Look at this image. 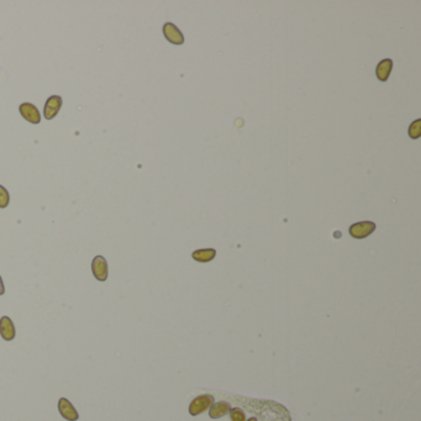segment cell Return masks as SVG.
Instances as JSON below:
<instances>
[{"label": "cell", "instance_id": "1", "mask_svg": "<svg viewBox=\"0 0 421 421\" xmlns=\"http://www.w3.org/2000/svg\"><path fill=\"white\" fill-rule=\"evenodd\" d=\"M247 407L248 410L255 411L262 421H291L289 411L272 400H251Z\"/></svg>", "mask_w": 421, "mask_h": 421}, {"label": "cell", "instance_id": "2", "mask_svg": "<svg viewBox=\"0 0 421 421\" xmlns=\"http://www.w3.org/2000/svg\"><path fill=\"white\" fill-rule=\"evenodd\" d=\"M375 230V224L372 221H359L350 226V235L353 239L362 240L372 235Z\"/></svg>", "mask_w": 421, "mask_h": 421}, {"label": "cell", "instance_id": "3", "mask_svg": "<svg viewBox=\"0 0 421 421\" xmlns=\"http://www.w3.org/2000/svg\"><path fill=\"white\" fill-rule=\"evenodd\" d=\"M214 404V397L209 395V394H204V395H199L189 405V413L190 415L196 416L199 414L204 413V411L209 409L211 405Z\"/></svg>", "mask_w": 421, "mask_h": 421}, {"label": "cell", "instance_id": "4", "mask_svg": "<svg viewBox=\"0 0 421 421\" xmlns=\"http://www.w3.org/2000/svg\"><path fill=\"white\" fill-rule=\"evenodd\" d=\"M92 272L95 279H98L99 282H105L108 279V262H106V259L103 256L94 257L92 262Z\"/></svg>", "mask_w": 421, "mask_h": 421}, {"label": "cell", "instance_id": "5", "mask_svg": "<svg viewBox=\"0 0 421 421\" xmlns=\"http://www.w3.org/2000/svg\"><path fill=\"white\" fill-rule=\"evenodd\" d=\"M163 33L164 37L173 45H183L184 44V36L180 32V30L172 22H166L163 25Z\"/></svg>", "mask_w": 421, "mask_h": 421}, {"label": "cell", "instance_id": "6", "mask_svg": "<svg viewBox=\"0 0 421 421\" xmlns=\"http://www.w3.org/2000/svg\"><path fill=\"white\" fill-rule=\"evenodd\" d=\"M61 106H62V98L58 95H52L47 99L46 104H45L44 115L47 120H52L60 112Z\"/></svg>", "mask_w": 421, "mask_h": 421}, {"label": "cell", "instance_id": "7", "mask_svg": "<svg viewBox=\"0 0 421 421\" xmlns=\"http://www.w3.org/2000/svg\"><path fill=\"white\" fill-rule=\"evenodd\" d=\"M20 114L26 121L31 122V124H40L41 122V115L33 104L31 103H24L20 105Z\"/></svg>", "mask_w": 421, "mask_h": 421}, {"label": "cell", "instance_id": "8", "mask_svg": "<svg viewBox=\"0 0 421 421\" xmlns=\"http://www.w3.org/2000/svg\"><path fill=\"white\" fill-rule=\"evenodd\" d=\"M58 410H60L61 415L68 421H77L79 419V415L74 406L65 398H61L60 402H58Z\"/></svg>", "mask_w": 421, "mask_h": 421}, {"label": "cell", "instance_id": "9", "mask_svg": "<svg viewBox=\"0 0 421 421\" xmlns=\"http://www.w3.org/2000/svg\"><path fill=\"white\" fill-rule=\"evenodd\" d=\"M15 326L13 321L8 316H3L0 319V335L5 341H11L15 339Z\"/></svg>", "mask_w": 421, "mask_h": 421}, {"label": "cell", "instance_id": "10", "mask_svg": "<svg viewBox=\"0 0 421 421\" xmlns=\"http://www.w3.org/2000/svg\"><path fill=\"white\" fill-rule=\"evenodd\" d=\"M391 69H393V61L390 58H386V60L380 61L378 63L377 68H375V76L380 81H387L390 76Z\"/></svg>", "mask_w": 421, "mask_h": 421}, {"label": "cell", "instance_id": "11", "mask_svg": "<svg viewBox=\"0 0 421 421\" xmlns=\"http://www.w3.org/2000/svg\"><path fill=\"white\" fill-rule=\"evenodd\" d=\"M231 411V405L227 402H219L215 403L210 406L209 416L211 419H219L225 416Z\"/></svg>", "mask_w": 421, "mask_h": 421}, {"label": "cell", "instance_id": "12", "mask_svg": "<svg viewBox=\"0 0 421 421\" xmlns=\"http://www.w3.org/2000/svg\"><path fill=\"white\" fill-rule=\"evenodd\" d=\"M215 256H216V250H214V248H201V250L194 251L192 257H193L196 262L207 263V262L212 261Z\"/></svg>", "mask_w": 421, "mask_h": 421}, {"label": "cell", "instance_id": "13", "mask_svg": "<svg viewBox=\"0 0 421 421\" xmlns=\"http://www.w3.org/2000/svg\"><path fill=\"white\" fill-rule=\"evenodd\" d=\"M421 120L418 119L415 120V121L411 124L410 126H409V136H410L411 139L416 140L420 137V133H421Z\"/></svg>", "mask_w": 421, "mask_h": 421}, {"label": "cell", "instance_id": "14", "mask_svg": "<svg viewBox=\"0 0 421 421\" xmlns=\"http://www.w3.org/2000/svg\"><path fill=\"white\" fill-rule=\"evenodd\" d=\"M9 203H10V195H9L8 190L3 185H0V208L5 209Z\"/></svg>", "mask_w": 421, "mask_h": 421}, {"label": "cell", "instance_id": "15", "mask_svg": "<svg viewBox=\"0 0 421 421\" xmlns=\"http://www.w3.org/2000/svg\"><path fill=\"white\" fill-rule=\"evenodd\" d=\"M230 418L231 421H244L246 420V415H244V411L240 407H234L232 410L230 411Z\"/></svg>", "mask_w": 421, "mask_h": 421}, {"label": "cell", "instance_id": "16", "mask_svg": "<svg viewBox=\"0 0 421 421\" xmlns=\"http://www.w3.org/2000/svg\"><path fill=\"white\" fill-rule=\"evenodd\" d=\"M4 293H5V288H4V283H3V279H1V275H0V295H3Z\"/></svg>", "mask_w": 421, "mask_h": 421}, {"label": "cell", "instance_id": "17", "mask_svg": "<svg viewBox=\"0 0 421 421\" xmlns=\"http://www.w3.org/2000/svg\"><path fill=\"white\" fill-rule=\"evenodd\" d=\"M247 421H257V419H256V418H251V419H248Z\"/></svg>", "mask_w": 421, "mask_h": 421}]
</instances>
